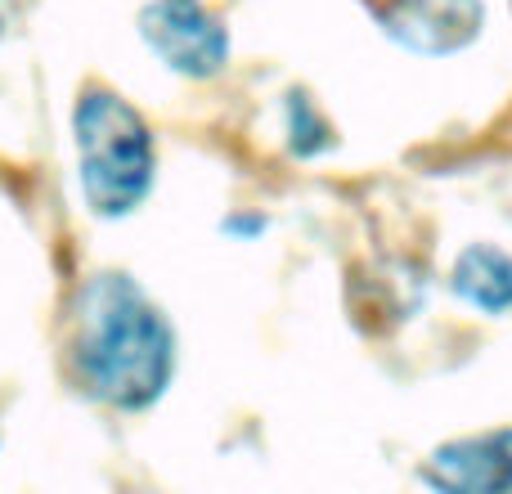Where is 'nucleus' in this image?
<instances>
[{"mask_svg": "<svg viewBox=\"0 0 512 494\" xmlns=\"http://www.w3.org/2000/svg\"><path fill=\"white\" fill-rule=\"evenodd\" d=\"M72 373L113 409H149L176 373V333L126 274H95L72 301Z\"/></svg>", "mask_w": 512, "mask_h": 494, "instance_id": "obj_1", "label": "nucleus"}, {"mask_svg": "<svg viewBox=\"0 0 512 494\" xmlns=\"http://www.w3.org/2000/svg\"><path fill=\"white\" fill-rule=\"evenodd\" d=\"M288 140L301 158H315V153H324L333 144L324 117L315 113V104H306V95H288Z\"/></svg>", "mask_w": 512, "mask_h": 494, "instance_id": "obj_7", "label": "nucleus"}, {"mask_svg": "<svg viewBox=\"0 0 512 494\" xmlns=\"http://www.w3.org/2000/svg\"><path fill=\"white\" fill-rule=\"evenodd\" d=\"M450 288L463 306L481 315H508L512 310V252L495 243H472L459 252L450 270Z\"/></svg>", "mask_w": 512, "mask_h": 494, "instance_id": "obj_6", "label": "nucleus"}, {"mask_svg": "<svg viewBox=\"0 0 512 494\" xmlns=\"http://www.w3.org/2000/svg\"><path fill=\"white\" fill-rule=\"evenodd\" d=\"M140 36L180 77L207 81L230 63V32L203 0H149L140 9Z\"/></svg>", "mask_w": 512, "mask_h": 494, "instance_id": "obj_3", "label": "nucleus"}, {"mask_svg": "<svg viewBox=\"0 0 512 494\" xmlns=\"http://www.w3.org/2000/svg\"><path fill=\"white\" fill-rule=\"evenodd\" d=\"M378 23L409 54L445 59V54L468 50L481 36L486 5L481 0H382Z\"/></svg>", "mask_w": 512, "mask_h": 494, "instance_id": "obj_4", "label": "nucleus"}, {"mask_svg": "<svg viewBox=\"0 0 512 494\" xmlns=\"http://www.w3.org/2000/svg\"><path fill=\"white\" fill-rule=\"evenodd\" d=\"M423 486L454 494H508L512 490V427L459 436L432 450L423 463Z\"/></svg>", "mask_w": 512, "mask_h": 494, "instance_id": "obj_5", "label": "nucleus"}, {"mask_svg": "<svg viewBox=\"0 0 512 494\" xmlns=\"http://www.w3.org/2000/svg\"><path fill=\"white\" fill-rule=\"evenodd\" d=\"M77 176L90 212L117 221L131 216L153 189V131L117 90L90 86L72 108Z\"/></svg>", "mask_w": 512, "mask_h": 494, "instance_id": "obj_2", "label": "nucleus"}]
</instances>
